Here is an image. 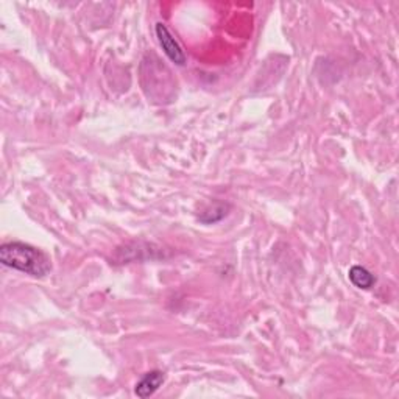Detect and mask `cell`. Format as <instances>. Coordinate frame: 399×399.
<instances>
[{
    "label": "cell",
    "instance_id": "obj_1",
    "mask_svg": "<svg viewBox=\"0 0 399 399\" xmlns=\"http://www.w3.org/2000/svg\"><path fill=\"white\" fill-rule=\"evenodd\" d=\"M0 262L5 267L27 273L34 278H43L50 271V259L43 251L24 242H8L0 247Z\"/></svg>",
    "mask_w": 399,
    "mask_h": 399
},
{
    "label": "cell",
    "instance_id": "obj_2",
    "mask_svg": "<svg viewBox=\"0 0 399 399\" xmlns=\"http://www.w3.org/2000/svg\"><path fill=\"white\" fill-rule=\"evenodd\" d=\"M155 32H156V38L159 41V46L163 47V50L167 57H169V60L172 62H175V65L184 66L186 65L184 50L178 44V41L172 36V33L169 32V29H167L164 24L159 22L155 27Z\"/></svg>",
    "mask_w": 399,
    "mask_h": 399
},
{
    "label": "cell",
    "instance_id": "obj_3",
    "mask_svg": "<svg viewBox=\"0 0 399 399\" xmlns=\"http://www.w3.org/2000/svg\"><path fill=\"white\" fill-rule=\"evenodd\" d=\"M164 381H165V374L163 371L159 370L150 371V373L144 374L142 379L136 384V395L142 399L155 395L161 385L164 384Z\"/></svg>",
    "mask_w": 399,
    "mask_h": 399
},
{
    "label": "cell",
    "instance_id": "obj_4",
    "mask_svg": "<svg viewBox=\"0 0 399 399\" xmlns=\"http://www.w3.org/2000/svg\"><path fill=\"white\" fill-rule=\"evenodd\" d=\"M348 276H349V281H351L357 289L368 290L376 283V278L373 273L367 270L365 267H362V265H354V267H351Z\"/></svg>",
    "mask_w": 399,
    "mask_h": 399
}]
</instances>
